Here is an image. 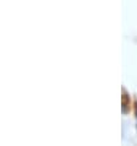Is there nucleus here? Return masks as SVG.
<instances>
[]
</instances>
